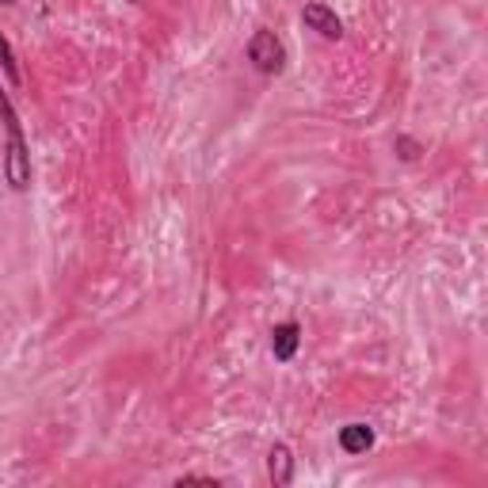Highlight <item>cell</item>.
<instances>
[{
  "label": "cell",
  "instance_id": "1",
  "mask_svg": "<svg viewBox=\"0 0 488 488\" xmlns=\"http://www.w3.org/2000/svg\"><path fill=\"white\" fill-rule=\"evenodd\" d=\"M0 122H5V134H8L5 180L12 191H27L31 187V153H27V141H24V126H19V115H16L5 88H0Z\"/></svg>",
  "mask_w": 488,
  "mask_h": 488
},
{
  "label": "cell",
  "instance_id": "2",
  "mask_svg": "<svg viewBox=\"0 0 488 488\" xmlns=\"http://www.w3.org/2000/svg\"><path fill=\"white\" fill-rule=\"evenodd\" d=\"M248 61L260 73H267V77L283 73L286 69V47H283V38L275 35V31H256V35L248 38Z\"/></svg>",
  "mask_w": 488,
  "mask_h": 488
},
{
  "label": "cell",
  "instance_id": "3",
  "mask_svg": "<svg viewBox=\"0 0 488 488\" xmlns=\"http://www.w3.org/2000/svg\"><path fill=\"white\" fill-rule=\"evenodd\" d=\"M302 19H306L309 31H317V35L328 38V42H339V38H344V24H339V16H336L328 5H306V8H302Z\"/></svg>",
  "mask_w": 488,
  "mask_h": 488
},
{
  "label": "cell",
  "instance_id": "4",
  "mask_svg": "<svg viewBox=\"0 0 488 488\" xmlns=\"http://www.w3.org/2000/svg\"><path fill=\"white\" fill-rule=\"evenodd\" d=\"M298 344H302L298 321H283V325L271 328V355L279 358V363H290V358L298 355Z\"/></svg>",
  "mask_w": 488,
  "mask_h": 488
},
{
  "label": "cell",
  "instance_id": "5",
  "mask_svg": "<svg viewBox=\"0 0 488 488\" xmlns=\"http://www.w3.org/2000/svg\"><path fill=\"white\" fill-rule=\"evenodd\" d=\"M267 477H271L275 488H286L294 481V454H290L286 442H275V447H271V454H267Z\"/></svg>",
  "mask_w": 488,
  "mask_h": 488
},
{
  "label": "cell",
  "instance_id": "6",
  "mask_svg": "<svg viewBox=\"0 0 488 488\" xmlns=\"http://www.w3.org/2000/svg\"><path fill=\"white\" fill-rule=\"evenodd\" d=\"M370 447H374L370 423H348V428H339V451L344 454H367Z\"/></svg>",
  "mask_w": 488,
  "mask_h": 488
},
{
  "label": "cell",
  "instance_id": "7",
  "mask_svg": "<svg viewBox=\"0 0 488 488\" xmlns=\"http://www.w3.org/2000/svg\"><path fill=\"white\" fill-rule=\"evenodd\" d=\"M0 69H5V77L12 80V84H19L24 77H19V61H16V50L8 47V38L0 35Z\"/></svg>",
  "mask_w": 488,
  "mask_h": 488
},
{
  "label": "cell",
  "instance_id": "8",
  "mask_svg": "<svg viewBox=\"0 0 488 488\" xmlns=\"http://www.w3.org/2000/svg\"><path fill=\"white\" fill-rule=\"evenodd\" d=\"M397 150H400L405 161H416V141L412 138H397Z\"/></svg>",
  "mask_w": 488,
  "mask_h": 488
},
{
  "label": "cell",
  "instance_id": "9",
  "mask_svg": "<svg viewBox=\"0 0 488 488\" xmlns=\"http://www.w3.org/2000/svg\"><path fill=\"white\" fill-rule=\"evenodd\" d=\"M176 484H218V477H206V473H187V477H180Z\"/></svg>",
  "mask_w": 488,
  "mask_h": 488
},
{
  "label": "cell",
  "instance_id": "10",
  "mask_svg": "<svg viewBox=\"0 0 488 488\" xmlns=\"http://www.w3.org/2000/svg\"><path fill=\"white\" fill-rule=\"evenodd\" d=\"M0 5H16V0H0Z\"/></svg>",
  "mask_w": 488,
  "mask_h": 488
},
{
  "label": "cell",
  "instance_id": "11",
  "mask_svg": "<svg viewBox=\"0 0 488 488\" xmlns=\"http://www.w3.org/2000/svg\"><path fill=\"white\" fill-rule=\"evenodd\" d=\"M130 5H141V0H130Z\"/></svg>",
  "mask_w": 488,
  "mask_h": 488
}]
</instances>
